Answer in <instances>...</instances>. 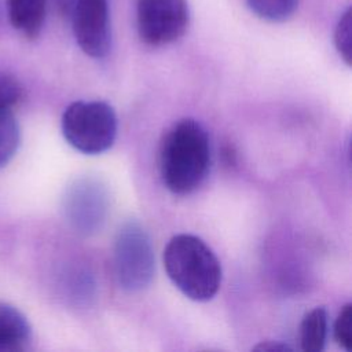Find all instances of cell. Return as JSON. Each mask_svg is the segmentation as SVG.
Returning <instances> with one entry per match:
<instances>
[{"label": "cell", "mask_w": 352, "mask_h": 352, "mask_svg": "<svg viewBox=\"0 0 352 352\" xmlns=\"http://www.w3.org/2000/svg\"><path fill=\"white\" fill-rule=\"evenodd\" d=\"M248 8L268 22L289 19L298 7V0H245Z\"/></svg>", "instance_id": "8fae6325"}, {"label": "cell", "mask_w": 352, "mask_h": 352, "mask_svg": "<svg viewBox=\"0 0 352 352\" xmlns=\"http://www.w3.org/2000/svg\"><path fill=\"white\" fill-rule=\"evenodd\" d=\"M72 25L81 51L95 59L104 58L111 45L107 0H74Z\"/></svg>", "instance_id": "8992f818"}, {"label": "cell", "mask_w": 352, "mask_h": 352, "mask_svg": "<svg viewBox=\"0 0 352 352\" xmlns=\"http://www.w3.org/2000/svg\"><path fill=\"white\" fill-rule=\"evenodd\" d=\"M329 333V316L324 307H316L307 312L300 323L298 341L304 352H320L324 349Z\"/></svg>", "instance_id": "9c48e42d"}, {"label": "cell", "mask_w": 352, "mask_h": 352, "mask_svg": "<svg viewBox=\"0 0 352 352\" xmlns=\"http://www.w3.org/2000/svg\"><path fill=\"white\" fill-rule=\"evenodd\" d=\"M333 334L336 342L345 351H352V305L345 304L338 312Z\"/></svg>", "instance_id": "5bb4252c"}, {"label": "cell", "mask_w": 352, "mask_h": 352, "mask_svg": "<svg viewBox=\"0 0 352 352\" xmlns=\"http://www.w3.org/2000/svg\"><path fill=\"white\" fill-rule=\"evenodd\" d=\"M60 128L65 140L74 150L95 155L104 153L116 142L118 120L106 102L77 100L65 109Z\"/></svg>", "instance_id": "3957f363"}, {"label": "cell", "mask_w": 352, "mask_h": 352, "mask_svg": "<svg viewBox=\"0 0 352 352\" xmlns=\"http://www.w3.org/2000/svg\"><path fill=\"white\" fill-rule=\"evenodd\" d=\"M164 268L172 283L192 301H209L220 289L221 265L213 250L198 236L179 234L164 249Z\"/></svg>", "instance_id": "7a4b0ae2"}, {"label": "cell", "mask_w": 352, "mask_h": 352, "mask_svg": "<svg viewBox=\"0 0 352 352\" xmlns=\"http://www.w3.org/2000/svg\"><path fill=\"white\" fill-rule=\"evenodd\" d=\"M23 87L11 73L0 70V109L14 110L23 99Z\"/></svg>", "instance_id": "4fadbf2b"}, {"label": "cell", "mask_w": 352, "mask_h": 352, "mask_svg": "<svg viewBox=\"0 0 352 352\" xmlns=\"http://www.w3.org/2000/svg\"><path fill=\"white\" fill-rule=\"evenodd\" d=\"M32 341V327L26 316L15 307L0 302V352L28 349Z\"/></svg>", "instance_id": "52a82bcc"}, {"label": "cell", "mask_w": 352, "mask_h": 352, "mask_svg": "<svg viewBox=\"0 0 352 352\" xmlns=\"http://www.w3.org/2000/svg\"><path fill=\"white\" fill-rule=\"evenodd\" d=\"M8 18L15 30L29 40H34L41 33L47 0H7Z\"/></svg>", "instance_id": "ba28073f"}, {"label": "cell", "mask_w": 352, "mask_h": 352, "mask_svg": "<svg viewBox=\"0 0 352 352\" xmlns=\"http://www.w3.org/2000/svg\"><path fill=\"white\" fill-rule=\"evenodd\" d=\"M334 45L344 62L351 66L352 63V12L348 7L338 18L334 29Z\"/></svg>", "instance_id": "7c38bea8"}, {"label": "cell", "mask_w": 352, "mask_h": 352, "mask_svg": "<svg viewBox=\"0 0 352 352\" xmlns=\"http://www.w3.org/2000/svg\"><path fill=\"white\" fill-rule=\"evenodd\" d=\"M212 162L206 129L194 118L176 121L164 135L158 168L164 186L173 194L186 195L205 182Z\"/></svg>", "instance_id": "6da1fadb"}, {"label": "cell", "mask_w": 352, "mask_h": 352, "mask_svg": "<svg viewBox=\"0 0 352 352\" xmlns=\"http://www.w3.org/2000/svg\"><path fill=\"white\" fill-rule=\"evenodd\" d=\"M114 267L120 286L139 292L148 286L154 274V253L147 232L136 221L125 223L114 242Z\"/></svg>", "instance_id": "277c9868"}, {"label": "cell", "mask_w": 352, "mask_h": 352, "mask_svg": "<svg viewBox=\"0 0 352 352\" xmlns=\"http://www.w3.org/2000/svg\"><path fill=\"white\" fill-rule=\"evenodd\" d=\"M254 349H257V351H290L292 346H289L286 344H280L279 341H276V342L265 341V342L256 345Z\"/></svg>", "instance_id": "9a60e30c"}, {"label": "cell", "mask_w": 352, "mask_h": 352, "mask_svg": "<svg viewBox=\"0 0 352 352\" xmlns=\"http://www.w3.org/2000/svg\"><path fill=\"white\" fill-rule=\"evenodd\" d=\"M190 22L186 0H138L136 28L140 40L151 47L170 44L184 36Z\"/></svg>", "instance_id": "5b68a950"}, {"label": "cell", "mask_w": 352, "mask_h": 352, "mask_svg": "<svg viewBox=\"0 0 352 352\" xmlns=\"http://www.w3.org/2000/svg\"><path fill=\"white\" fill-rule=\"evenodd\" d=\"M21 144V129L14 110L0 109V169L16 154Z\"/></svg>", "instance_id": "30bf717a"}]
</instances>
